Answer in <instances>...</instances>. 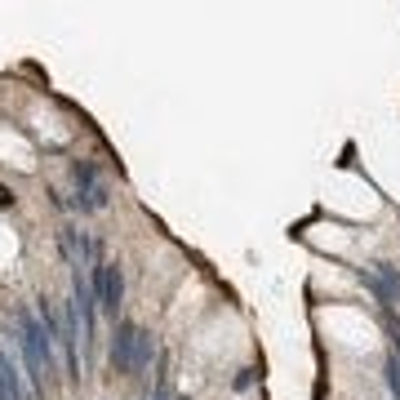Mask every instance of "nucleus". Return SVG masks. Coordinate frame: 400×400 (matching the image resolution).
Listing matches in <instances>:
<instances>
[{
    "instance_id": "obj_8",
    "label": "nucleus",
    "mask_w": 400,
    "mask_h": 400,
    "mask_svg": "<svg viewBox=\"0 0 400 400\" xmlns=\"http://www.w3.org/2000/svg\"><path fill=\"white\" fill-rule=\"evenodd\" d=\"M151 360H156V342H151V333L142 329V338H138V365H133V378H142L151 369Z\"/></svg>"
},
{
    "instance_id": "obj_5",
    "label": "nucleus",
    "mask_w": 400,
    "mask_h": 400,
    "mask_svg": "<svg viewBox=\"0 0 400 400\" xmlns=\"http://www.w3.org/2000/svg\"><path fill=\"white\" fill-rule=\"evenodd\" d=\"M0 392H5L9 400H36L32 396V383H27V374L18 369V360H14V351L0 342Z\"/></svg>"
},
{
    "instance_id": "obj_3",
    "label": "nucleus",
    "mask_w": 400,
    "mask_h": 400,
    "mask_svg": "<svg viewBox=\"0 0 400 400\" xmlns=\"http://www.w3.org/2000/svg\"><path fill=\"white\" fill-rule=\"evenodd\" d=\"M138 338H142V325H133V320H120L116 338H111V360L129 378H133V365H138Z\"/></svg>"
},
{
    "instance_id": "obj_1",
    "label": "nucleus",
    "mask_w": 400,
    "mask_h": 400,
    "mask_svg": "<svg viewBox=\"0 0 400 400\" xmlns=\"http://www.w3.org/2000/svg\"><path fill=\"white\" fill-rule=\"evenodd\" d=\"M18 325H23L18 342H23V360H27V383H32V387H45V378L54 374V360H58V342L45 333L41 316H32V311H23V316H18Z\"/></svg>"
},
{
    "instance_id": "obj_10",
    "label": "nucleus",
    "mask_w": 400,
    "mask_h": 400,
    "mask_svg": "<svg viewBox=\"0 0 400 400\" xmlns=\"http://www.w3.org/2000/svg\"><path fill=\"white\" fill-rule=\"evenodd\" d=\"M151 400H174V392H169V378H165V374L156 378V392H151Z\"/></svg>"
},
{
    "instance_id": "obj_7",
    "label": "nucleus",
    "mask_w": 400,
    "mask_h": 400,
    "mask_svg": "<svg viewBox=\"0 0 400 400\" xmlns=\"http://www.w3.org/2000/svg\"><path fill=\"white\" fill-rule=\"evenodd\" d=\"M374 276L383 280L387 298H392V302H400V271H396V267H392V263H378V267H374Z\"/></svg>"
},
{
    "instance_id": "obj_6",
    "label": "nucleus",
    "mask_w": 400,
    "mask_h": 400,
    "mask_svg": "<svg viewBox=\"0 0 400 400\" xmlns=\"http://www.w3.org/2000/svg\"><path fill=\"white\" fill-rule=\"evenodd\" d=\"M63 249H67V263H71V267H85V258L93 254V245L85 241L76 227H63Z\"/></svg>"
},
{
    "instance_id": "obj_9",
    "label": "nucleus",
    "mask_w": 400,
    "mask_h": 400,
    "mask_svg": "<svg viewBox=\"0 0 400 400\" xmlns=\"http://www.w3.org/2000/svg\"><path fill=\"white\" fill-rule=\"evenodd\" d=\"M387 383H392V392H396V400H400V360L392 356V365H387Z\"/></svg>"
},
{
    "instance_id": "obj_2",
    "label": "nucleus",
    "mask_w": 400,
    "mask_h": 400,
    "mask_svg": "<svg viewBox=\"0 0 400 400\" xmlns=\"http://www.w3.org/2000/svg\"><path fill=\"white\" fill-rule=\"evenodd\" d=\"M89 280H93V293H98V307L116 316V311H120V298H125V276H120V267L116 263H98Z\"/></svg>"
},
{
    "instance_id": "obj_4",
    "label": "nucleus",
    "mask_w": 400,
    "mask_h": 400,
    "mask_svg": "<svg viewBox=\"0 0 400 400\" xmlns=\"http://www.w3.org/2000/svg\"><path fill=\"white\" fill-rule=\"evenodd\" d=\"M71 178H76V205H80V209H102V205H107V187L98 183V174H93L89 160H76Z\"/></svg>"
}]
</instances>
